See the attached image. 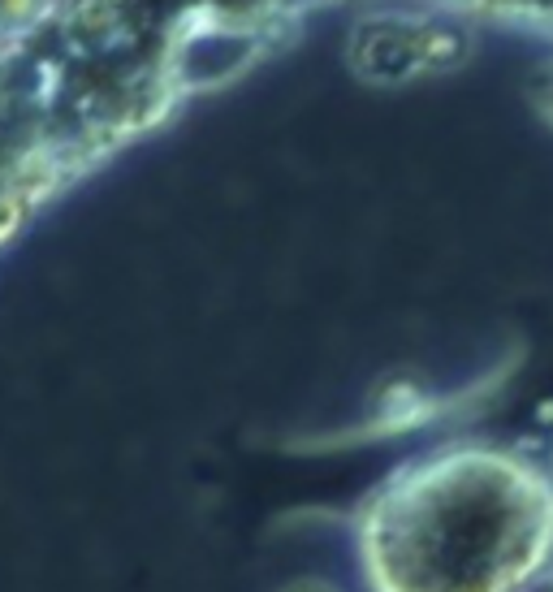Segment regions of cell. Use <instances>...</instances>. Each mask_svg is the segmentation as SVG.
Masks as SVG:
<instances>
[{
	"instance_id": "cell-1",
	"label": "cell",
	"mask_w": 553,
	"mask_h": 592,
	"mask_svg": "<svg viewBox=\"0 0 553 592\" xmlns=\"http://www.w3.org/2000/svg\"><path fill=\"white\" fill-rule=\"evenodd\" d=\"M178 0H0V255L164 104Z\"/></svg>"
}]
</instances>
